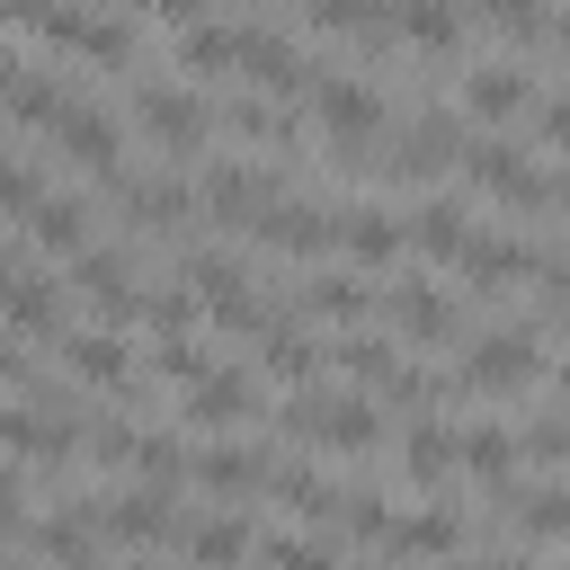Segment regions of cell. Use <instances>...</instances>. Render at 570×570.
I'll use <instances>...</instances> for the list:
<instances>
[{
    "mask_svg": "<svg viewBox=\"0 0 570 570\" xmlns=\"http://www.w3.org/2000/svg\"><path fill=\"white\" fill-rule=\"evenodd\" d=\"M552 205H570V169H561V178H552Z\"/></svg>",
    "mask_w": 570,
    "mask_h": 570,
    "instance_id": "cell-40",
    "label": "cell"
},
{
    "mask_svg": "<svg viewBox=\"0 0 570 570\" xmlns=\"http://www.w3.org/2000/svg\"><path fill=\"white\" fill-rule=\"evenodd\" d=\"M525 454H534V463H570V419H543V428H525Z\"/></svg>",
    "mask_w": 570,
    "mask_h": 570,
    "instance_id": "cell-32",
    "label": "cell"
},
{
    "mask_svg": "<svg viewBox=\"0 0 570 570\" xmlns=\"http://www.w3.org/2000/svg\"><path fill=\"white\" fill-rule=\"evenodd\" d=\"M258 543V525H240V517H178V552H249Z\"/></svg>",
    "mask_w": 570,
    "mask_h": 570,
    "instance_id": "cell-28",
    "label": "cell"
},
{
    "mask_svg": "<svg viewBox=\"0 0 570 570\" xmlns=\"http://www.w3.org/2000/svg\"><path fill=\"white\" fill-rule=\"evenodd\" d=\"M240 71H249L267 98H312V80H321V62H312L294 36H276L267 18H249V36H240Z\"/></svg>",
    "mask_w": 570,
    "mask_h": 570,
    "instance_id": "cell-10",
    "label": "cell"
},
{
    "mask_svg": "<svg viewBox=\"0 0 570 570\" xmlns=\"http://www.w3.org/2000/svg\"><path fill=\"white\" fill-rule=\"evenodd\" d=\"M258 374H267V383H321V374H330V347L276 321V330L258 338Z\"/></svg>",
    "mask_w": 570,
    "mask_h": 570,
    "instance_id": "cell-21",
    "label": "cell"
},
{
    "mask_svg": "<svg viewBox=\"0 0 570 570\" xmlns=\"http://www.w3.org/2000/svg\"><path fill=\"white\" fill-rule=\"evenodd\" d=\"M534 134H543L552 151H570V89H552V98H534Z\"/></svg>",
    "mask_w": 570,
    "mask_h": 570,
    "instance_id": "cell-31",
    "label": "cell"
},
{
    "mask_svg": "<svg viewBox=\"0 0 570 570\" xmlns=\"http://www.w3.org/2000/svg\"><path fill=\"white\" fill-rule=\"evenodd\" d=\"M383 552H463L472 543V525L463 517H445V508H428V517H383V534H374Z\"/></svg>",
    "mask_w": 570,
    "mask_h": 570,
    "instance_id": "cell-26",
    "label": "cell"
},
{
    "mask_svg": "<svg viewBox=\"0 0 570 570\" xmlns=\"http://www.w3.org/2000/svg\"><path fill=\"white\" fill-rule=\"evenodd\" d=\"M45 9H53V0H0V27H36Z\"/></svg>",
    "mask_w": 570,
    "mask_h": 570,
    "instance_id": "cell-36",
    "label": "cell"
},
{
    "mask_svg": "<svg viewBox=\"0 0 570 570\" xmlns=\"http://www.w3.org/2000/svg\"><path fill=\"white\" fill-rule=\"evenodd\" d=\"M134 9H151V18H169V27H196L214 0H134Z\"/></svg>",
    "mask_w": 570,
    "mask_h": 570,
    "instance_id": "cell-35",
    "label": "cell"
},
{
    "mask_svg": "<svg viewBox=\"0 0 570 570\" xmlns=\"http://www.w3.org/2000/svg\"><path fill=\"white\" fill-rule=\"evenodd\" d=\"M71 285H80V303H89L98 321H116V330H134V321H142V303H151V285H142V258H134V249H80V258H71Z\"/></svg>",
    "mask_w": 570,
    "mask_h": 570,
    "instance_id": "cell-6",
    "label": "cell"
},
{
    "mask_svg": "<svg viewBox=\"0 0 570 570\" xmlns=\"http://www.w3.org/2000/svg\"><path fill=\"white\" fill-rule=\"evenodd\" d=\"M534 374H543V330L534 321H508V330H481L472 338V356L454 365V401H517Z\"/></svg>",
    "mask_w": 570,
    "mask_h": 570,
    "instance_id": "cell-3",
    "label": "cell"
},
{
    "mask_svg": "<svg viewBox=\"0 0 570 570\" xmlns=\"http://www.w3.org/2000/svg\"><path fill=\"white\" fill-rule=\"evenodd\" d=\"M71 98H80V89H71V71H27V80L9 89V107H0V116H9V125H45V134H53V125L71 116Z\"/></svg>",
    "mask_w": 570,
    "mask_h": 570,
    "instance_id": "cell-23",
    "label": "cell"
},
{
    "mask_svg": "<svg viewBox=\"0 0 570 570\" xmlns=\"http://www.w3.org/2000/svg\"><path fill=\"white\" fill-rule=\"evenodd\" d=\"M294 312H303V321H365V312H374V285L347 276V267H321V276L294 285Z\"/></svg>",
    "mask_w": 570,
    "mask_h": 570,
    "instance_id": "cell-19",
    "label": "cell"
},
{
    "mask_svg": "<svg viewBox=\"0 0 570 570\" xmlns=\"http://www.w3.org/2000/svg\"><path fill=\"white\" fill-rule=\"evenodd\" d=\"M454 463H463V436H454L445 419H428V410H419V419H410V436H401V472H410L419 490H445V481H454Z\"/></svg>",
    "mask_w": 570,
    "mask_h": 570,
    "instance_id": "cell-16",
    "label": "cell"
},
{
    "mask_svg": "<svg viewBox=\"0 0 570 570\" xmlns=\"http://www.w3.org/2000/svg\"><path fill=\"white\" fill-rule=\"evenodd\" d=\"M525 107H534V80H525L517 62H472V71H463V116L508 125V116H525Z\"/></svg>",
    "mask_w": 570,
    "mask_h": 570,
    "instance_id": "cell-13",
    "label": "cell"
},
{
    "mask_svg": "<svg viewBox=\"0 0 570 570\" xmlns=\"http://www.w3.org/2000/svg\"><path fill=\"white\" fill-rule=\"evenodd\" d=\"M463 116H445V107H419V116H401V134L392 142H374V160H365V178H383V187H428V178H445L454 160H463Z\"/></svg>",
    "mask_w": 570,
    "mask_h": 570,
    "instance_id": "cell-2",
    "label": "cell"
},
{
    "mask_svg": "<svg viewBox=\"0 0 570 570\" xmlns=\"http://www.w3.org/2000/svg\"><path fill=\"white\" fill-rule=\"evenodd\" d=\"M134 125H142V134H160V151H169V160H196V151L223 134V125H214V107H205V98H187L178 80H142V89H134Z\"/></svg>",
    "mask_w": 570,
    "mask_h": 570,
    "instance_id": "cell-5",
    "label": "cell"
},
{
    "mask_svg": "<svg viewBox=\"0 0 570 570\" xmlns=\"http://www.w3.org/2000/svg\"><path fill=\"white\" fill-rule=\"evenodd\" d=\"M463 436V472L472 481H490V490H508L517 481V454H525V436H508L499 419H481V428H454Z\"/></svg>",
    "mask_w": 570,
    "mask_h": 570,
    "instance_id": "cell-25",
    "label": "cell"
},
{
    "mask_svg": "<svg viewBox=\"0 0 570 570\" xmlns=\"http://www.w3.org/2000/svg\"><path fill=\"white\" fill-rule=\"evenodd\" d=\"M187 481L196 490H223V499H249V490H267L276 481V445H205V454H187Z\"/></svg>",
    "mask_w": 570,
    "mask_h": 570,
    "instance_id": "cell-12",
    "label": "cell"
},
{
    "mask_svg": "<svg viewBox=\"0 0 570 570\" xmlns=\"http://www.w3.org/2000/svg\"><path fill=\"white\" fill-rule=\"evenodd\" d=\"M454 169H463V178H472L481 196H508L517 214H552V178H543V169H534V160H525L517 142H499V134H472Z\"/></svg>",
    "mask_w": 570,
    "mask_h": 570,
    "instance_id": "cell-4",
    "label": "cell"
},
{
    "mask_svg": "<svg viewBox=\"0 0 570 570\" xmlns=\"http://www.w3.org/2000/svg\"><path fill=\"white\" fill-rule=\"evenodd\" d=\"M374 312L392 321V338H419V347H454L472 321L454 294H436L428 276H401V285H374Z\"/></svg>",
    "mask_w": 570,
    "mask_h": 570,
    "instance_id": "cell-7",
    "label": "cell"
},
{
    "mask_svg": "<svg viewBox=\"0 0 570 570\" xmlns=\"http://www.w3.org/2000/svg\"><path fill=\"white\" fill-rule=\"evenodd\" d=\"M45 196V169L36 160H0V214H27Z\"/></svg>",
    "mask_w": 570,
    "mask_h": 570,
    "instance_id": "cell-30",
    "label": "cell"
},
{
    "mask_svg": "<svg viewBox=\"0 0 570 570\" xmlns=\"http://www.w3.org/2000/svg\"><path fill=\"white\" fill-rule=\"evenodd\" d=\"M552 392H561V401H570V356H561V365H552Z\"/></svg>",
    "mask_w": 570,
    "mask_h": 570,
    "instance_id": "cell-39",
    "label": "cell"
},
{
    "mask_svg": "<svg viewBox=\"0 0 570 570\" xmlns=\"http://www.w3.org/2000/svg\"><path fill=\"white\" fill-rule=\"evenodd\" d=\"M0 383H9V392H27V383H36V356L18 347V330H0Z\"/></svg>",
    "mask_w": 570,
    "mask_h": 570,
    "instance_id": "cell-33",
    "label": "cell"
},
{
    "mask_svg": "<svg viewBox=\"0 0 570 570\" xmlns=\"http://www.w3.org/2000/svg\"><path fill=\"white\" fill-rule=\"evenodd\" d=\"M463 18H481L508 45H543L552 36V0H463Z\"/></svg>",
    "mask_w": 570,
    "mask_h": 570,
    "instance_id": "cell-27",
    "label": "cell"
},
{
    "mask_svg": "<svg viewBox=\"0 0 570 570\" xmlns=\"http://www.w3.org/2000/svg\"><path fill=\"white\" fill-rule=\"evenodd\" d=\"M543 45H552V53L570 62V9H552V36H543Z\"/></svg>",
    "mask_w": 570,
    "mask_h": 570,
    "instance_id": "cell-38",
    "label": "cell"
},
{
    "mask_svg": "<svg viewBox=\"0 0 570 570\" xmlns=\"http://www.w3.org/2000/svg\"><path fill=\"white\" fill-rule=\"evenodd\" d=\"M383 9H392V27H401L410 45H428V53H463V27H472V18H463L454 0H383Z\"/></svg>",
    "mask_w": 570,
    "mask_h": 570,
    "instance_id": "cell-22",
    "label": "cell"
},
{
    "mask_svg": "<svg viewBox=\"0 0 570 570\" xmlns=\"http://www.w3.org/2000/svg\"><path fill=\"white\" fill-rule=\"evenodd\" d=\"M18 232H27L45 258H80V249H89V196H80V187H45V196L18 214Z\"/></svg>",
    "mask_w": 570,
    "mask_h": 570,
    "instance_id": "cell-11",
    "label": "cell"
},
{
    "mask_svg": "<svg viewBox=\"0 0 570 570\" xmlns=\"http://www.w3.org/2000/svg\"><path fill=\"white\" fill-rule=\"evenodd\" d=\"M240 36H249V18H240V27H232V18H196V27H178V71H187V80L240 71Z\"/></svg>",
    "mask_w": 570,
    "mask_h": 570,
    "instance_id": "cell-18",
    "label": "cell"
},
{
    "mask_svg": "<svg viewBox=\"0 0 570 570\" xmlns=\"http://www.w3.org/2000/svg\"><path fill=\"white\" fill-rule=\"evenodd\" d=\"M0 312H9V330H18V338H62V330H71V294H62L53 276H36V267L9 285V303H0Z\"/></svg>",
    "mask_w": 570,
    "mask_h": 570,
    "instance_id": "cell-15",
    "label": "cell"
},
{
    "mask_svg": "<svg viewBox=\"0 0 570 570\" xmlns=\"http://www.w3.org/2000/svg\"><path fill=\"white\" fill-rule=\"evenodd\" d=\"M490 499L517 517V534H525V543H561V534H570V481H534V490H517V481H508V490H490Z\"/></svg>",
    "mask_w": 570,
    "mask_h": 570,
    "instance_id": "cell-17",
    "label": "cell"
},
{
    "mask_svg": "<svg viewBox=\"0 0 570 570\" xmlns=\"http://www.w3.org/2000/svg\"><path fill=\"white\" fill-rule=\"evenodd\" d=\"M27 80V62H18V45H0V107H9V89Z\"/></svg>",
    "mask_w": 570,
    "mask_h": 570,
    "instance_id": "cell-37",
    "label": "cell"
},
{
    "mask_svg": "<svg viewBox=\"0 0 570 570\" xmlns=\"http://www.w3.org/2000/svg\"><path fill=\"white\" fill-rule=\"evenodd\" d=\"M27 543H36V552H98V525L62 508V517H36V525H27Z\"/></svg>",
    "mask_w": 570,
    "mask_h": 570,
    "instance_id": "cell-29",
    "label": "cell"
},
{
    "mask_svg": "<svg viewBox=\"0 0 570 570\" xmlns=\"http://www.w3.org/2000/svg\"><path fill=\"white\" fill-rule=\"evenodd\" d=\"M276 428L321 445V454H374L383 445V401L374 392H312V383H294L276 401Z\"/></svg>",
    "mask_w": 570,
    "mask_h": 570,
    "instance_id": "cell-1",
    "label": "cell"
},
{
    "mask_svg": "<svg viewBox=\"0 0 570 570\" xmlns=\"http://www.w3.org/2000/svg\"><path fill=\"white\" fill-rule=\"evenodd\" d=\"M214 125L249 134L258 151H294V107H276V98H214Z\"/></svg>",
    "mask_w": 570,
    "mask_h": 570,
    "instance_id": "cell-20",
    "label": "cell"
},
{
    "mask_svg": "<svg viewBox=\"0 0 570 570\" xmlns=\"http://www.w3.org/2000/svg\"><path fill=\"white\" fill-rule=\"evenodd\" d=\"M401 223H410V249L454 258V249H463V232H472V205H463V196H428V205H410Z\"/></svg>",
    "mask_w": 570,
    "mask_h": 570,
    "instance_id": "cell-24",
    "label": "cell"
},
{
    "mask_svg": "<svg viewBox=\"0 0 570 570\" xmlns=\"http://www.w3.org/2000/svg\"><path fill=\"white\" fill-rule=\"evenodd\" d=\"M187 428H258L267 419V374L258 365H214V374H196L187 383Z\"/></svg>",
    "mask_w": 570,
    "mask_h": 570,
    "instance_id": "cell-8",
    "label": "cell"
},
{
    "mask_svg": "<svg viewBox=\"0 0 570 570\" xmlns=\"http://www.w3.org/2000/svg\"><path fill=\"white\" fill-rule=\"evenodd\" d=\"M18 525H27V481H18L9 463H0V543H9Z\"/></svg>",
    "mask_w": 570,
    "mask_h": 570,
    "instance_id": "cell-34",
    "label": "cell"
},
{
    "mask_svg": "<svg viewBox=\"0 0 570 570\" xmlns=\"http://www.w3.org/2000/svg\"><path fill=\"white\" fill-rule=\"evenodd\" d=\"M294 9H303V0H294Z\"/></svg>",
    "mask_w": 570,
    "mask_h": 570,
    "instance_id": "cell-41",
    "label": "cell"
},
{
    "mask_svg": "<svg viewBox=\"0 0 570 570\" xmlns=\"http://www.w3.org/2000/svg\"><path fill=\"white\" fill-rule=\"evenodd\" d=\"M62 365H71V383H89V392H116V401L142 392L134 338H125L116 321H98V330H62Z\"/></svg>",
    "mask_w": 570,
    "mask_h": 570,
    "instance_id": "cell-9",
    "label": "cell"
},
{
    "mask_svg": "<svg viewBox=\"0 0 570 570\" xmlns=\"http://www.w3.org/2000/svg\"><path fill=\"white\" fill-rule=\"evenodd\" d=\"M338 249H347L356 267H392V258L410 249V223L383 214V205H338Z\"/></svg>",
    "mask_w": 570,
    "mask_h": 570,
    "instance_id": "cell-14",
    "label": "cell"
}]
</instances>
